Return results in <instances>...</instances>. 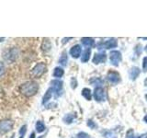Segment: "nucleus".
I'll list each match as a JSON object with an SVG mask.
<instances>
[{
  "label": "nucleus",
  "instance_id": "nucleus-14",
  "mask_svg": "<svg viewBox=\"0 0 147 138\" xmlns=\"http://www.w3.org/2000/svg\"><path fill=\"white\" fill-rule=\"evenodd\" d=\"M90 54H91V50L88 48L85 50L84 52L82 53V56H81V62L82 63H86L88 62V60L90 59Z\"/></svg>",
  "mask_w": 147,
  "mask_h": 138
},
{
  "label": "nucleus",
  "instance_id": "nucleus-22",
  "mask_svg": "<svg viewBox=\"0 0 147 138\" xmlns=\"http://www.w3.org/2000/svg\"><path fill=\"white\" fill-rule=\"evenodd\" d=\"M5 71H6V68H5V64H4V63L0 62V77L3 76V75L5 74Z\"/></svg>",
  "mask_w": 147,
  "mask_h": 138
},
{
  "label": "nucleus",
  "instance_id": "nucleus-7",
  "mask_svg": "<svg viewBox=\"0 0 147 138\" xmlns=\"http://www.w3.org/2000/svg\"><path fill=\"white\" fill-rule=\"evenodd\" d=\"M94 98L96 101L98 102H101V101H104L106 99V93H105V90L102 89V87H98L95 89L94 91Z\"/></svg>",
  "mask_w": 147,
  "mask_h": 138
},
{
  "label": "nucleus",
  "instance_id": "nucleus-15",
  "mask_svg": "<svg viewBox=\"0 0 147 138\" xmlns=\"http://www.w3.org/2000/svg\"><path fill=\"white\" fill-rule=\"evenodd\" d=\"M53 89L52 87H50V89L46 91V93L44 94L43 98H42V104H46L48 102V101L52 99V96H53Z\"/></svg>",
  "mask_w": 147,
  "mask_h": 138
},
{
  "label": "nucleus",
  "instance_id": "nucleus-30",
  "mask_svg": "<svg viewBox=\"0 0 147 138\" xmlns=\"http://www.w3.org/2000/svg\"><path fill=\"white\" fill-rule=\"evenodd\" d=\"M137 138H147V133H144V135H142L140 136H138Z\"/></svg>",
  "mask_w": 147,
  "mask_h": 138
},
{
  "label": "nucleus",
  "instance_id": "nucleus-23",
  "mask_svg": "<svg viewBox=\"0 0 147 138\" xmlns=\"http://www.w3.org/2000/svg\"><path fill=\"white\" fill-rule=\"evenodd\" d=\"M91 83L93 84L94 86H99V85H101L102 84V80L101 79H99V78H95V79H93V80H91Z\"/></svg>",
  "mask_w": 147,
  "mask_h": 138
},
{
  "label": "nucleus",
  "instance_id": "nucleus-11",
  "mask_svg": "<svg viewBox=\"0 0 147 138\" xmlns=\"http://www.w3.org/2000/svg\"><path fill=\"white\" fill-rule=\"evenodd\" d=\"M106 60H107V55H106V53H96L93 58V63L98 64L101 63H105Z\"/></svg>",
  "mask_w": 147,
  "mask_h": 138
},
{
  "label": "nucleus",
  "instance_id": "nucleus-35",
  "mask_svg": "<svg viewBox=\"0 0 147 138\" xmlns=\"http://www.w3.org/2000/svg\"><path fill=\"white\" fill-rule=\"evenodd\" d=\"M39 138H43V136H40Z\"/></svg>",
  "mask_w": 147,
  "mask_h": 138
},
{
  "label": "nucleus",
  "instance_id": "nucleus-29",
  "mask_svg": "<svg viewBox=\"0 0 147 138\" xmlns=\"http://www.w3.org/2000/svg\"><path fill=\"white\" fill-rule=\"evenodd\" d=\"M127 137H128V138H137V137H134V135H133V133H132V131H131V130L127 133Z\"/></svg>",
  "mask_w": 147,
  "mask_h": 138
},
{
  "label": "nucleus",
  "instance_id": "nucleus-2",
  "mask_svg": "<svg viewBox=\"0 0 147 138\" xmlns=\"http://www.w3.org/2000/svg\"><path fill=\"white\" fill-rule=\"evenodd\" d=\"M46 70H47L46 64L44 63H39L33 67V69H32L31 76L34 78H39L46 72Z\"/></svg>",
  "mask_w": 147,
  "mask_h": 138
},
{
  "label": "nucleus",
  "instance_id": "nucleus-18",
  "mask_svg": "<svg viewBox=\"0 0 147 138\" xmlns=\"http://www.w3.org/2000/svg\"><path fill=\"white\" fill-rule=\"evenodd\" d=\"M82 96L84 97V98L86 99V100H90L91 98H92V95H91V90L89 89H82Z\"/></svg>",
  "mask_w": 147,
  "mask_h": 138
},
{
  "label": "nucleus",
  "instance_id": "nucleus-6",
  "mask_svg": "<svg viewBox=\"0 0 147 138\" xmlns=\"http://www.w3.org/2000/svg\"><path fill=\"white\" fill-rule=\"evenodd\" d=\"M121 53L119 51H111L109 53V59L110 62L115 66H118L119 63L121 61Z\"/></svg>",
  "mask_w": 147,
  "mask_h": 138
},
{
  "label": "nucleus",
  "instance_id": "nucleus-28",
  "mask_svg": "<svg viewBox=\"0 0 147 138\" xmlns=\"http://www.w3.org/2000/svg\"><path fill=\"white\" fill-rule=\"evenodd\" d=\"M71 85H72V87L73 89H76V87H77V82H76V78H72L71 79Z\"/></svg>",
  "mask_w": 147,
  "mask_h": 138
},
{
  "label": "nucleus",
  "instance_id": "nucleus-24",
  "mask_svg": "<svg viewBox=\"0 0 147 138\" xmlns=\"http://www.w3.org/2000/svg\"><path fill=\"white\" fill-rule=\"evenodd\" d=\"M77 138H89V135H87L86 133H84V132H80V133L77 135Z\"/></svg>",
  "mask_w": 147,
  "mask_h": 138
},
{
  "label": "nucleus",
  "instance_id": "nucleus-13",
  "mask_svg": "<svg viewBox=\"0 0 147 138\" xmlns=\"http://www.w3.org/2000/svg\"><path fill=\"white\" fill-rule=\"evenodd\" d=\"M140 73H141V70L138 67H132L131 70H130V77H131V80H134L136 79V78L138 77V76L140 75Z\"/></svg>",
  "mask_w": 147,
  "mask_h": 138
},
{
  "label": "nucleus",
  "instance_id": "nucleus-5",
  "mask_svg": "<svg viewBox=\"0 0 147 138\" xmlns=\"http://www.w3.org/2000/svg\"><path fill=\"white\" fill-rule=\"evenodd\" d=\"M118 45V41L116 39H109L108 41H104V43H98V49L101 50L102 48L106 49H112L116 48Z\"/></svg>",
  "mask_w": 147,
  "mask_h": 138
},
{
  "label": "nucleus",
  "instance_id": "nucleus-20",
  "mask_svg": "<svg viewBox=\"0 0 147 138\" xmlns=\"http://www.w3.org/2000/svg\"><path fill=\"white\" fill-rule=\"evenodd\" d=\"M35 128H36V131L38 133H42V132L45 131V125L41 121H38L36 122Z\"/></svg>",
  "mask_w": 147,
  "mask_h": 138
},
{
  "label": "nucleus",
  "instance_id": "nucleus-25",
  "mask_svg": "<svg viewBox=\"0 0 147 138\" xmlns=\"http://www.w3.org/2000/svg\"><path fill=\"white\" fill-rule=\"evenodd\" d=\"M87 126L90 127L91 129H95L96 127V124L93 121H91V120H88V122H87Z\"/></svg>",
  "mask_w": 147,
  "mask_h": 138
},
{
  "label": "nucleus",
  "instance_id": "nucleus-12",
  "mask_svg": "<svg viewBox=\"0 0 147 138\" xmlns=\"http://www.w3.org/2000/svg\"><path fill=\"white\" fill-rule=\"evenodd\" d=\"M81 43H83V45L86 46V47H92L95 43V41L93 38H89V37H84V38L81 39Z\"/></svg>",
  "mask_w": 147,
  "mask_h": 138
},
{
  "label": "nucleus",
  "instance_id": "nucleus-37",
  "mask_svg": "<svg viewBox=\"0 0 147 138\" xmlns=\"http://www.w3.org/2000/svg\"><path fill=\"white\" fill-rule=\"evenodd\" d=\"M20 138H23V136H21V137H20Z\"/></svg>",
  "mask_w": 147,
  "mask_h": 138
},
{
  "label": "nucleus",
  "instance_id": "nucleus-34",
  "mask_svg": "<svg viewBox=\"0 0 147 138\" xmlns=\"http://www.w3.org/2000/svg\"><path fill=\"white\" fill-rule=\"evenodd\" d=\"M145 51H146V53H147V45H146V47H145Z\"/></svg>",
  "mask_w": 147,
  "mask_h": 138
},
{
  "label": "nucleus",
  "instance_id": "nucleus-1",
  "mask_svg": "<svg viewBox=\"0 0 147 138\" xmlns=\"http://www.w3.org/2000/svg\"><path fill=\"white\" fill-rule=\"evenodd\" d=\"M39 90V85L35 81H28L20 86V93L30 98V97L34 96Z\"/></svg>",
  "mask_w": 147,
  "mask_h": 138
},
{
  "label": "nucleus",
  "instance_id": "nucleus-4",
  "mask_svg": "<svg viewBox=\"0 0 147 138\" xmlns=\"http://www.w3.org/2000/svg\"><path fill=\"white\" fill-rule=\"evenodd\" d=\"M18 57V50L15 47L9 49L7 51L6 53H4V59L8 63H13L16 61L17 58Z\"/></svg>",
  "mask_w": 147,
  "mask_h": 138
},
{
  "label": "nucleus",
  "instance_id": "nucleus-9",
  "mask_svg": "<svg viewBox=\"0 0 147 138\" xmlns=\"http://www.w3.org/2000/svg\"><path fill=\"white\" fill-rule=\"evenodd\" d=\"M51 87L53 89V90L54 92H56L57 94H59V92H61L63 89V82L61 80H58V79H55L51 81Z\"/></svg>",
  "mask_w": 147,
  "mask_h": 138
},
{
  "label": "nucleus",
  "instance_id": "nucleus-8",
  "mask_svg": "<svg viewBox=\"0 0 147 138\" xmlns=\"http://www.w3.org/2000/svg\"><path fill=\"white\" fill-rule=\"evenodd\" d=\"M108 80L113 85H117L118 83L121 81V76H119V73L116 71H110L109 72L108 76H107Z\"/></svg>",
  "mask_w": 147,
  "mask_h": 138
},
{
  "label": "nucleus",
  "instance_id": "nucleus-3",
  "mask_svg": "<svg viewBox=\"0 0 147 138\" xmlns=\"http://www.w3.org/2000/svg\"><path fill=\"white\" fill-rule=\"evenodd\" d=\"M13 125L14 122L11 120H2V121H0V135L10 132L13 128Z\"/></svg>",
  "mask_w": 147,
  "mask_h": 138
},
{
  "label": "nucleus",
  "instance_id": "nucleus-32",
  "mask_svg": "<svg viewBox=\"0 0 147 138\" xmlns=\"http://www.w3.org/2000/svg\"><path fill=\"white\" fill-rule=\"evenodd\" d=\"M30 138H35V133H31V135H30Z\"/></svg>",
  "mask_w": 147,
  "mask_h": 138
},
{
  "label": "nucleus",
  "instance_id": "nucleus-21",
  "mask_svg": "<svg viewBox=\"0 0 147 138\" xmlns=\"http://www.w3.org/2000/svg\"><path fill=\"white\" fill-rule=\"evenodd\" d=\"M75 115H73L71 113H69V114H66L65 116L63 117V122H65V123H72L73 121H74V119H75Z\"/></svg>",
  "mask_w": 147,
  "mask_h": 138
},
{
  "label": "nucleus",
  "instance_id": "nucleus-27",
  "mask_svg": "<svg viewBox=\"0 0 147 138\" xmlns=\"http://www.w3.org/2000/svg\"><path fill=\"white\" fill-rule=\"evenodd\" d=\"M26 130H27V126H26V125H23V126L20 128V135L21 136H23V135H25Z\"/></svg>",
  "mask_w": 147,
  "mask_h": 138
},
{
  "label": "nucleus",
  "instance_id": "nucleus-16",
  "mask_svg": "<svg viewBox=\"0 0 147 138\" xmlns=\"http://www.w3.org/2000/svg\"><path fill=\"white\" fill-rule=\"evenodd\" d=\"M51 48H52V43H51L49 39H44L42 41V44H41V49H42V51H44V52H49Z\"/></svg>",
  "mask_w": 147,
  "mask_h": 138
},
{
  "label": "nucleus",
  "instance_id": "nucleus-26",
  "mask_svg": "<svg viewBox=\"0 0 147 138\" xmlns=\"http://www.w3.org/2000/svg\"><path fill=\"white\" fill-rule=\"evenodd\" d=\"M142 69H144V72L147 71V57H144L142 60Z\"/></svg>",
  "mask_w": 147,
  "mask_h": 138
},
{
  "label": "nucleus",
  "instance_id": "nucleus-31",
  "mask_svg": "<svg viewBox=\"0 0 147 138\" xmlns=\"http://www.w3.org/2000/svg\"><path fill=\"white\" fill-rule=\"evenodd\" d=\"M70 39H72V38H64V39L63 40V43H65L66 41H67V40H70Z\"/></svg>",
  "mask_w": 147,
  "mask_h": 138
},
{
  "label": "nucleus",
  "instance_id": "nucleus-10",
  "mask_svg": "<svg viewBox=\"0 0 147 138\" xmlns=\"http://www.w3.org/2000/svg\"><path fill=\"white\" fill-rule=\"evenodd\" d=\"M81 53H82V48L78 44L73 46L70 50V55L73 58H78L81 55Z\"/></svg>",
  "mask_w": 147,
  "mask_h": 138
},
{
  "label": "nucleus",
  "instance_id": "nucleus-36",
  "mask_svg": "<svg viewBox=\"0 0 147 138\" xmlns=\"http://www.w3.org/2000/svg\"><path fill=\"white\" fill-rule=\"evenodd\" d=\"M146 99H147V95H146Z\"/></svg>",
  "mask_w": 147,
  "mask_h": 138
},
{
  "label": "nucleus",
  "instance_id": "nucleus-19",
  "mask_svg": "<svg viewBox=\"0 0 147 138\" xmlns=\"http://www.w3.org/2000/svg\"><path fill=\"white\" fill-rule=\"evenodd\" d=\"M67 62H68L67 53H66V52H63V54L61 55V57H60V59H59V63L61 64L63 66H65L67 64Z\"/></svg>",
  "mask_w": 147,
  "mask_h": 138
},
{
  "label": "nucleus",
  "instance_id": "nucleus-33",
  "mask_svg": "<svg viewBox=\"0 0 147 138\" xmlns=\"http://www.w3.org/2000/svg\"><path fill=\"white\" fill-rule=\"evenodd\" d=\"M144 122H145L147 123V115H146V116L144 117Z\"/></svg>",
  "mask_w": 147,
  "mask_h": 138
},
{
  "label": "nucleus",
  "instance_id": "nucleus-17",
  "mask_svg": "<svg viewBox=\"0 0 147 138\" xmlns=\"http://www.w3.org/2000/svg\"><path fill=\"white\" fill-rule=\"evenodd\" d=\"M63 74H64V71H63V69L62 67H55L54 68V70H53V76L54 77H62L63 76Z\"/></svg>",
  "mask_w": 147,
  "mask_h": 138
}]
</instances>
